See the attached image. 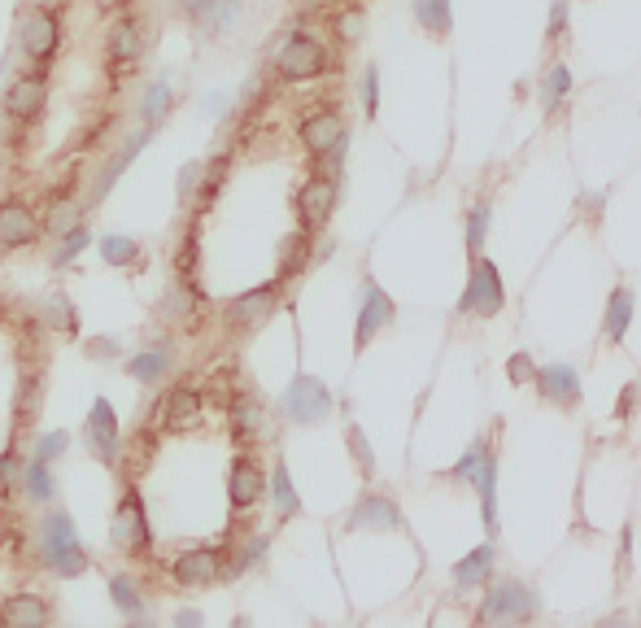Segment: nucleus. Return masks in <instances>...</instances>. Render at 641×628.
<instances>
[{
    "mask_svg": "<svg viewBox=\"0 0 641 628\" xmlns=\"http://www.w3.org/2000/svg\"><path fill=\"white\" fill-rule=\"evenodd\" d=\"M110 546L127 559H149L153 550V528H149V506H144V493L136 480H127L123 493L114 502L110 515Z\"/></svg>",
    "mask_w": 641,
    "mask_h": 628,
    "instance_id": "f257e3e1",
    "label": "nucleus"
},
{
    "mask_svg": "<svg viewBox=\"0 0 641 628\" xmlns=\"http://www.w3.org/2000/svg\"><path fill=\"white\" fill-rule=\"evenodd\" d=\"M275 75L284 83H310V79H323L332 70V53L319 35L310 31H293L288 40L275 48Z\"/></svg>",
    "mask_w": 641,
    "mask_h": 628,
    "instance_id": "f03ea898",
    "label": "nucleus"
},
{
    "mask_svg": "<svg viewBox=\"0 0 641 628\" xmlns=\"http://www.w3.org/2000/svg\"><path fill=\"white\" fill-rule=\"evenodd\" d=\"M144 48H149V27H144L140 14H123L110 22L105 31V70L114 79H127L131 70L144 62Z\"/></svg>",
    "mask_w": 641,
    "mask_h": 628,
    "instance_id": "7ed1b4c3",
    "label": "nucleus"
},
{
    "mask_svg": "<svg viewBox=\"0 0 641 628\" xmlns=\"http://www.w3.org/2000/svg\"><path fill=\"white\" fill-rule=\"evenodd\" d=\"M297 140H301V149H306L314 162H341V157H345V140H349L341 110H332V105L310 110L297 123Z\"/></svg>",
    "mask_w": 641,
    "mask_h": 628,
    "instance_id": "20e7f679",
    "label": "nucleus"
},
{
    "mask_svg": "<svg viewBox=\"0 0 641 628\" xmlns=\"http://www.w3.org/2000/svg\"><path fill=\"white\" fill-rule=\"evenodd\" d=\"M502 306H506L502 275L485 253H476L467 271V288L458 297V314H467V319H493V314H502Z\"/></svg>",
    "mask_w": 641,
    "mask_h": 628,
    "instance_id": "39448f33",
    "label": "nucleus"
},
{
    "mask_svg": "<svg viewBox=\"0 0 641 628\" xmlns=\"http://www.w3.org/2000/svg\"><path fill=\"white\" fill-rule=\"evenodd\" d=\"M166 576H171L179 589H210V585L227 581V550L223 546L179 550V554H171V563H166Z\"/></svg>",
    "mask_w": 641,
    "mask_h": 628,
    "instance_id": "423d86ee",
    "label": "nucleus"
},
{
    "mask_svg": "<svg viewBox=\"0 0 641 628\" xmlns=\"http://www.w3.org/2000/svg\"><path fill=\"white\" fill-rule=\"evenodd\" d=\"M332 406H336L332 402V389L319 376H310V371H297L293 384H288L284 397H280L284 419H288V424H301V428L323 424V419L332 415Z\"/></svg>",
    "mask_w": 641,
    "mask_h": 628,
    "instance_id": "0eeeda50",
    "label": "nucleus"
},
{
    "mask_svg": "<svg viewBox=\"0 0 641 628\" xmlns=\"http://www.w3.org/2000/svg\"><path fill=\"white\" fill-rule=\"evenodd\" d=\"M476 620L480 624H528V620H537V594H532V585L506 576V581H498L485 594Z\"/></svg>",
    "mask_w": 641,
    "mask_h": 628,
    "instance_id": "6e6552de",
    "label": "nucleus"
},
{
    "mask_svg": "<svg viewBox=\"0 0 641 628\" xmlns=\"http://www.w3.org/2000/svg\"><path fill=\"white\" fill-rule=\"evenodd\" d=\"M18 48L27 53L31 66H48L62 48V14L44 5H31L18 22Z\"/></svg>",
    "mask_w": 641,
    "mask_h": 628,
    "instance_id": "1a4fd4ad",
    "label": "nucleus"
},
{
    "mask_svg": "<svg viewBox=\"0 0 641 628\" xmlns=\"http://www.w3.org/2000/svg\"><path fill=\"white\" fill-rule=\"evenodd\" d=\"M201 419H205V393L188 380L171 384V389L162 393V402H157V432H166V437L197 432Z\"/></svg>",
    "mask_w": 641,
    "mask_h": 628,
    "instance_id": "9d476101",
    "label": "nucleus"
},
{
    "mask_svg": "<svg viewBox=\"0 0 641 628\" xmlns=\"http://www.w3.org/2000/svg\"><path fill=\"white\" fill-rule=\"evenodd\" d=\"M44 105H48V70L44 66L22 70V75L9 79V88H5V118L14 127H35L44 118Z\"/></svg>",
    "mask_w": 641,
    "mask_h": 628,
    "instance_id": "9b49d317",
    "label": "nucleus"
},
{
    "mask_svg": "<svg viewBox=\"0 0 641 628\" xmlns=\"http://www.w3.org/2000/svg\"><path fill=\"white\" fill-rule=\"evenodd\" d=\"M280 293H284V284H280V280H271V284H258V288H249V293L232 297V301L223 306V323H227V332H236V336L258 332L262 323L271 319L275 310H280Z\"/></svg>",
    "mask_w": 641,
    "mask_h": 628,
    "instance_id": "f8f14e48",
    "label": "nucleus"
},
{
    "mask_svg": "<svg viewBox=\"0 0 641 628\" xmlns=\"http://www.w3.org/2000/svg\"><path fill=\"white\" fill-rule=\"evenodd\" d=\"M83 441H88V450L101 458L105 467H118V463H123V428H118V410H114L110 397H96V402L88 406Z\"/></svg>",
    "mask_w": 641,
    "mask_h": 628,
    "instance_id": "ddd939ff",
    "label": "nucleus"
},
{
    "mask_svg": "<svg viewBox=\"0 0 641 628\" xmlns=\"http://www.w3.org/2000/svg\"><path fill=\"white\" fill-rule=\"evenodd\" d=\"M336 197H341V188H336V179H332V171H314L306 184L297 188V223L306 227V232L314 236V232H323L328 227V219L336 214Z\"/></svg>",
    "mask_w": 641,
    "mask_h": 628,
    "instance_id": "4468645a",
    "label": "nucleus"
},
{
    "mask_svg": "<svg viewBox=\"0 0 641 628\" xmlns=\"http://www.w3.org/2000/svg\"><path fill=\"white\" fill-rule=\"evenodd\" d=\"M262 498H266V471L258 463V454L240 450L232 458V467H227V506H232V515H245Z\"/></svg>",
    "mask_w": 641,
    "mask_h": 628,
    "instance_id": "2eb2a0df",
    "label": "nucleus"
},
{
    "mask_svg": "<svg viewBox=\"0 0 641 628\" xmlns=\"http://www.w3.org/2000/svg\"><path fill=\"white\" fill-rule=\"evenodd\" d=\"M44 240V223L40 214L31 210L27 197H5L0 201V249L5 253H18V249H31Z\"/></svg>",
    "mask_w": 641,
    "mask_h": 628,
    "instance_id": "dca6fc26",
    "label": "nucleus"
},
{
    "mask_svg": "<svg viewBox=\"0 0 641 628\" xmlns=\"http://www.w3.org/2000/svg\"><path fill=\"white\" fill-rule=\"evenodd\" d=\"M227 432H232V445L236 450H253V445L262 441L266 432V406L258 393L249 389H236L232 397H227Z\"/></svg>",
    "mask_w": 641,
    "mask_h": 628,
    "instance_id": "f3484780",
    "label": "nucleus"
},
{
    "mask_svg": "<svg viewBox=\"0 0 641 628\" xmlns=\"http://www.w3.org/2000/svg\"><path fill=\"white\" fill-rule=\"evenodd\" d=\"M397 319V306L393 297L384 293V288L376 280L362 284V306H358V319H354V354H362V349H371V341L389 328V323Z\"/></svg>",
    "mask_w": 641,
    "mask_h": 628,
    "instance_id": "a211bd4d",
    "label": "nucleus"
},
{
    "mask_svg": "<svg viewBox=\"0 0 641 628\" xmlns=\"http://www.w3.org/2000/svg\"><path fill=\"white\" fill-rule=\"evenodd\" d=\"M345 528L349 533H402L406 519L393 498H384V493H362L354 502V511L345 515Z\"/></svg>",
    "mask_w": 641,
    "mask_h": 628,
    "instance_id": "6ab92c4d",
    "label": "nucleus"
},
{
    "mask_svg": "<svg viewBox=\"0 0 641 628\" xmlns=\"http://www.w3.org/2000/svg\"><path fill=\"white\" fill-rule=\"evenodd\" d=\"M532 384H537V393L546 397L550 406L559 410H576L580 406V376L567 362H550V367H537V376H532Z\"/></svg>",
    "mask_w": 641,
    "mask_h": 628,
    "instance_id": "aec40b11",
    "label": "nucleus"
},
{
    "mask_svg": "<svg viewBox=\"0 0 641 628\" xmlns=\"http://www.w3.org/2000/svg\"><path fill=\"white\" fill-rule=\"evenodd\" d=\"M162 314H166V323H175V328H184V332L197 328L201 323V288H197V280L175 275L171 288H166V297H162Z\"/></svg>",
    "mask_w": 641,
    "mask_h": 628,
    "instance_id": "412c9836",
    "label": "nucleus"
},
{
    "mask_svg": "<svg viewBox=\"0 0 641 628\" xmlns=\"http://www.w3.org/2000/svg\"><path fill=\"white\" fill-rule=\"evenodd\" d=\"M149 140H153V127H140L136 136H127V144H118L114 157L101 166V175H96V184H92V192H88V205H96V201L105 197V192H110V188L118 184V175H123L131 162H136V153H140Z\"/></svg>",
    "mask_w": 641,
    "mask_h": 628,
    "instance_id": "4be33fe9",
    "label": "nucleus"
},
{
    "mask_svg": "<svg viewBox=\"0 0 641 628\" xmlns=\"http://www.w3.org/2000/svg\"><path fill=\"white\" fill-rule=\"evenodd\" d=\"M0 624L5 628H44L53 624V602L40 594H14L0 602Z\"/></svg>",
    "mask_w": 641,
    "mask_h": 628,
    "instance_id": "5701e85b",
    "label": "nucleus"
},
{
    "mask_svg": "<svg viewBox=\"0 0 641 628\" xmlns=\"http://www.w3.org/2000/svg\"><path fill=\"white\" fill-rule=\"evenodd\" d=\"M44 410V367H22L14 393V428H31Z\"/></svg>",
    "mask_w": 641,
    "mask_h": 628,
    "instance_id": "b1692460",
    "label": "nucleus"
},
{
    "mask_svg": "<svg viewBox=\"0 0 641 628\" xmlns=\"http://www.w3.org/2000/svg\"><path fill=\"white\" fill-rule=\"evenodd\" d=\"M227 171H232V157L227 153H214L210 162H201V175H197V192H192V219H201V214H210V205L214 197H219V188H223V179Z\"/></svg>",
    "mask_w": 641,
    "mask_h": 628,
    "instance_id": "393cba45",
    "label": "nucleus"
},
{
    "mask_svg": "<svg viewBox=\"0 0 641 628\" xmlns=\"http://www.w3.org/2000/svg\"><path fill=\"white\" fill-rule=\"evenodd\" d=\"M171 367H175L171 345H153V349H140L136 358H127V376L136 380V384H157V380H166V376H171Z\"/></svg>",
    "mask_w": 641,
    "mask_h": 628,
    "instance_id": "a878e982",
    "label": "nucleus"
},
{
    "mask_svg": "<svg viewBox=\"0 0 641 628\" xmlns=\"http://www.w3.org/2000/svg\"><path fill=\"white\" fill-rule=\"evenodd\" d=\"M493 563H498V550L493 546H480V550H471L463 554V559L454 563V589H476V585H485L489 576H493Z\"/></svg>",
    "mask_w": 641,
    "mask_h": 628,
    "instance_id": "bb28decb",
    "label": "nucleus"
},
{
    "mask_svg": "<svg viewBox=\"0 0 641 628\" xmlns=\"http://www.w3.org/2000/svg\"><path fill=\"white\" fill-rule=\"evenodd\" d=\"M22 498L31 506H48L57 493V480H53V463H44V458L31 454V463H22Z\"/></svg>",
    "mask_w": 641,
    "mask_h": 628,
    "instance_id": "cd10ccee",
    "label": "nucleus"
},
{
    "mask_svg": "<svg viewBox=\"0 0 641 628\" xmlns=\"http://www.w3.org/2000/svg\"><path fill=\"white\" fill-rule=\"evenodd\" d=\"M633 293L628 288H611V297H607V314H602V336H607L611 345H624V336H628V323H633Z\"/></svg>",
    "mask_w": 641,
    "mask_h": 628,
    "instance_id": "c85d7f7f",
    "label": "nucleus"
},
{
    "mask_svg": "<svg viewBox=\"0 0 641 628\" xmlns=\"http://www.w3.org/2000/svg\"><path fill=\"white\" fill-rule=\"evenodd\" d=\"M171 110H175V92H171V83L166 79H153L149 88H144V96H140V127H162L166 118H171Z\"/></svg>",
    "mask_w": 641,
    "mask_h": 628,
    "instance_id": "c756f323",
    "label": "nucleus"
},
{
    "mask_svg": "<svg viewBox=\"0 0 641 628\" xmlns=\"http://www.w3.org/2000/svg\"><path fill=\"white\" fill-rule=\"evenodd\" d=\"M40 328L62 332V336H75V332H79V310H75V301H70L66 293H48V297L40 301Z\"/></svg>",
    "mask_w": 641,
    "mask_h": 628,
    "instance_id": "7c9ffc66",
    "label": "nucleus"
},
{
    "mask_svg": "<svg viewBox=\"0 0 641 628\" xmlns=\"http://www.w3.org/2000/svg\"><path fill=\"white\" fill-rule=\"evenodd\" d=\"M70 541H79L75 537V519H70L66 511H44L40 515V563L48 559L53 550H62V546H70Z\"/></svg>",
    "mask_w": 641,
    "mask_h": 628,
    "instance_id": "2f4dec72",
    "label": "nucleus"
},
{
    "mask_svg": "<svg viewBox=\"0 0 641 628\" xmlns=\"http://www.w3.org/2000/svg\"><path fill=\"white\" fill-rule=\"evenodd\" d=\"M471 489L480 493V515H485V528L489 533H498V454L485 458V467L476 471V480H471Z\"/></svg>",
    "mask_w": 641,
    "mask_h": 628,
    "instance_id": "473e14b6",
    "label": "nucleus"
},
{
    "mask_svg": "<svg viewBox=\"0 0 641 628\" xmlns=\"http://www.w3.org/2000/svg\"><path fill=\"white\" fill-rule=\"evenodd\" d=\"M266 493H271V502H275V511H280V519H297V515H301V498H297V489H293V471H288L284 458L271 467Z\"/></svg>",
    "mask_w": 641,
    "mask_h": 628,
    "instance_id": "72a5a7b5",
    "label": "nucleus"
},
{
    "mask_svg": "<svg viewBox=\"0 0 641 628\" xmlns=\"http://www.w3.org/2000/svg\"><path fill=\"white\" fill-rule=\"evenodd\" d=\"M44 236H62L70 232V227L79 223V201H75V192H66V188H57L53 197H48V214H44Z\"/></svg>",
    "mask_w": 641,
    "mask_h": 628,
    "instance_id": "f704fd0d",
    "label": "nucleus"
},
{
    "mask_svg": "<svg viewBox=\"0 0 641 628\" xmlns=\"http://www.w3.org/2000/svg\"><path fill=\"white\" fill-rule=\"evenodd\" d=\"M101 258L110 262V267H123V271H131V267H140L144 262V245L136 236H123V232H110L101 240Z\"/></svg>",
    "mask_w": 641,
    "mask_h": 628,
    "instance_id": "c9c22d12",
    "label": "nucleus"
},
{
    "mask_svg": "<svg viewBox=\"0 0 641 628\" xmlns=\"http://www.w3.org/2000/svg\"><path fill=\"white\" fill-rule=\"evenodd\" d=\"M105 589H110V602L127 615V620H140L144 615V594H140V585H136V576L131 572H114Z\"/></svg>",
    "mask_w": 641,
    "mask_h": 628,
    "instance_id": "e433bc0d",
    "label": "nucleus"
},
{
    "mask_svg": "<svg viewBox=\"0 0 641 628\" xmlns=\"http://www.w3.org/2000/svg\"><path fill=\"white\" fill-rule=\"evenodd\" d=\"M415 22L432 40H445L454 31V14H450V0H415Z\"/></svg>",
    "mask_w": 641,
    "mask_h": 628,
    "instance_id": "4c0bfd02",
    "label": "nucleus"
},
{
    "mask_svg": "<svg viewBox=\"0 0 641 628\" xmlns=\"http://www.w3.org/2000/svg\"><path fill=\"white\" fill-rule=\"evenodd\" d=\"M44 567L53 576H62V581H75V576H83L92 567V559H88V550L79 546V541H70V546H62V550H53L44 559Z\"/></svg>",
    "mask_w": 641,
    "mask_h": 628,
    "instance_id": "58836bf2",
    "label": "nucleus"
},
{
    "mask_svg": "<svg viewBox=\"0 0 641 628\" xmlns=\"http://www.w3.org/2000/svg\"><path fill=\"white\" fill-rule=\"evenodd\" d=\"M306 262H310V232L301 227V232H293V236L284 240V249H280V275H275V280L288 284L301 267H306Z\"/></svg>",
    "mask_w": 641,
    "mask_h": 628,
    "instance_id": "ea45409f",
    "label": "nucleus"
},
{
    "mask_svg": "<svg viewBox=\"0 0 641 628\" xmlns=\"http://www.w3.org/2000/svg\"><path fill=\"white\" fill-rule=\"evenodd\" d=\"M489 454H493V450H489V437H476V441H471L467 450H463V458H458V463H454L450 471H445V476H450V480H463V485H471V480H476V471L485 467V458H489Z\"/></svg>",
    "mask_w": 641,
    "mask_h": 628,
    "instance_id": "a19ab883",
    "label": "nucleus"
},
{
    "mask_svg": "<svg viewBox=\"0 0 641 628\" xmlns=\"http://www.w3.org/2000/svg\"><path fill=\"white\" fill-rule=\"evenodd\" d=\"M489 219H493L489 201H476V205H471V214H467V258H476V253H485V240H489Z\"/></svg>",
    "mask_w": 641,
    "mask_h": 628,
    "instance_id": "79ce46f5",
    "label": "nucleus"
},
{
    "mask_svg": "<svg viewBox=\"0 0 641 628\" xmlns=\"http://www.w3.org/2000/svg\"><path fill=\"white\" fill-rule=\"evenodd\" d=\"M567 92H572V70H567V66H550L546 75H541V105H546V110H559Z\"/></svg>",
    "mask_w": 641,
    "mask_h": 628,
    "instance_id": "37998d69",
    "label": "nucleus"
},
{
    "mask_svg": "<svg viewBox=\"0 0 641 628\" xmlns=\"http://www.w3.org/2000/svg\"><path fill=\"white\" fill-rule=\"evenodd\" d=\"M127 450H131V458H127V463H131V476H127V480H136L140 467H149L153 454H157V428H140L136 437L127 441Z\"/></svg>",
    "mask_w": 641,
    "mask_h": 628,
    "instance_id": "c03bdc74",
    "label": "nucleus"
},
{
    "mask_svg": "<svg viewBox=\"0 0 641 628\" xmlns=\"http://www.w3.org/2000/svg\"><path fill=\"white\" fill-rule=\"evenodd\" d=\"M18 485H22V454L9 445V450L0 454V502L14 498Z\"/></svg>",
    "mask_w": 641,
    "mask_h": 628,
    "instance_id": "a18cd8bd",
    "label": "nucleus"
},
{
    "mask_svg": "<svg viewBox=\"0 0 641 628\" xmlns=\"http://www.w3.org/2000/svg\"><path fill=\"white\" fill-rule=\"evenodd\" d=\"M345 445H349V454H354V463H358L362 476H367V480L376 476V454H371V445H367V437H362L358 424L345 428Z\"/></svg>",
    "mask_w": 641,
    "mask_h": 628,
    "instance_id": "49530a36",
    "label": "nucleus"
},
{
    "mask_svg": "<svg viewBox=\"0 0 641 628\" xmlns=\"http://www.w3.org/2000/svg\"><path fill=\"white\" fill-rule=\"evenodd\" d=\"M83 245H88V227L75 223L70 232H62V249L53 253V267H70V262H75L79 253H83Z\"/></svg>",
    "mask_w": 641,
    "mask_h": 628,
    "instance_id": "de8ad7c7",
    "label": "nucleus"
},
{
    "mask_svg": "<svg viewBox=\"0 0 641 628\" xmlns=\"http://www.w3.org/2000/svg\"><path fill=\"white\" fill-rule=\"evenodd\" d=\"M70 450V432L66 428H57V432H40L35 437V458H44V463H57Z\"/></svg>",
    "mask_w": 641,
    "mask_h": 628,
    "instance_id": "09e8293b",
    "label": "nucleus"
},
{
    "mask_svg": "<svg viewBox=\"0 0 641 628\" xmlns=\"http://www.w3.org/2000/svg\"><path fill=\"white\" fill-rule=\"evenodd\" d=\"M332 27H336V40H341V44H358V40H362V9H358V5L341 9Z\"/></svg>",
    "mask_w": 641,
    "mask_h": 628,
    "instance_id": "8fccbe9b",
    "label": "nucleus"
},
{
    "mask_svg": "<svg viewBox=\"0 0 641 628\" xmlns=\"http://www.w3.org/2000/svg\"><path fill=\"white\" fill-rule=\"evenodd\" d=\"M362 114L367 118L380 114V70L376 66L362 70Z\"/></svg>",
    "mask_w": 641,
    "mask_h": 628,
    "instance_id": "3c124183",
    "label": "nucleus"
},
{
    "mask_svg": "<svg viewBox=\"0 0 641 628\" xmlns=\"http://www.w3.org/2000/svg\"><path fill=\"white\" fill-rule=\"evenodd\" d=\"M532 376H537V362H532L524 349L511 354V362H506V380H511V384H532Z\"/></svg>",
    "mask_w": 641,
    "mask_h": 628,
    "instance_id": "603ef678",
    "label": "nucleus"
},
{
    "mask_svg": "<svg viewBox=\"0 0 641 628\" xmlns=\"http://www.w3.org/2000/svg\"><path fill=\"white\" fill-rule=\"evenodd\" d=\"M219 5V0H175V9H179V18H188V22H201L210 9Z\"/></svg>",
    "mask_w": 641,
    "mask_h": 628,
    "instance_id": "864d4df0",
    "label": "nucleus"
},
{
    "mask_svg": "<svg viewBox=\"0 0 641 628\" xmlns=\"http://www.w3.org/2000/svg\"><path fill=\"white\" fill-rule=\"evenodd\" d=\"M197 175H201V162H188L184 171H179V201H192V192H197Z\"/></svg>",
    "mask_w": 641,
    "mask_h": 628,
    "instance_id": "5fc2aeb1",
    "label": "nucleus"
},
{
    "mask_svg": "<svg viewBox=\"0 0 641 628\" xmlns=\"http://www.w3.org/2000/svg\"><path fill=\"white\" fill-rule=\"evenodd\" d=\"M637 393H641V384H624V393H620V402H615V419H628L633 415V406H637Z\"/></svg>",
    "mask_w": 641,
    "mask_h": 628,
    "instance_id": "6e6d98bb",
    "label": "nucleus"
},
{
    "mask_svg": "<svg viewBox=\"0 0 641 628\" xmlns=\"http://www.w3.org/2000/svg\"><path fill=\"white\" fill-rule=\"evenodd\" d=\"M567 27V0H554V9H550V27H546V40H559Z\"/></svg>",
    "mask_w": 641,
    "mask_h": 628,
    "instance_id": "4d7b16f0",
    "label": "nucleus"
},
{
    "mask_svg": "<svg viewBox=\"0 0 641 628\" xmlns=\"http://www.w3.org/2000/svg\"><path fill=\"white\" fill-rule=\"evenodd\" d=\"M227 110V96H210V105H205V114H223Z\"/></svg>",
    "mask_w": 641,
    "mask_h": 628,
    "instance_id": "13d9d810",
    "label": "nucleus"
},
{
    "mask_svg": "<svg viewBox=\"0 0 641 628\" xmlns=\"http://www.w3.org/2000/svg\"><path fill=\"white\" fill-rule=\"evenodd\" d=\"M9 541H14V528H9V524H5V519H0V550H5V546H9Z\"/></svg>",
    "mask_w": 641,
    "mask_h": 628,
    "instance_id": "bf43d9fd",
    "label": "nucleus"
},
{
    "mask_svg": "<svg viewBox=\"0 0 641 628\" xmlns=\"http://www.w3.org/2000/svg\"><path fill=\"white\" fill-rule=\"evenodd\" d=\"M31 5H44V9H62V0H31Z\"/></svg>",
    "mask_w": 641,
    "mask_h": 628,
    "instance_id": "052dcab7",
    "label": "nucleus"
}]
</instances>
